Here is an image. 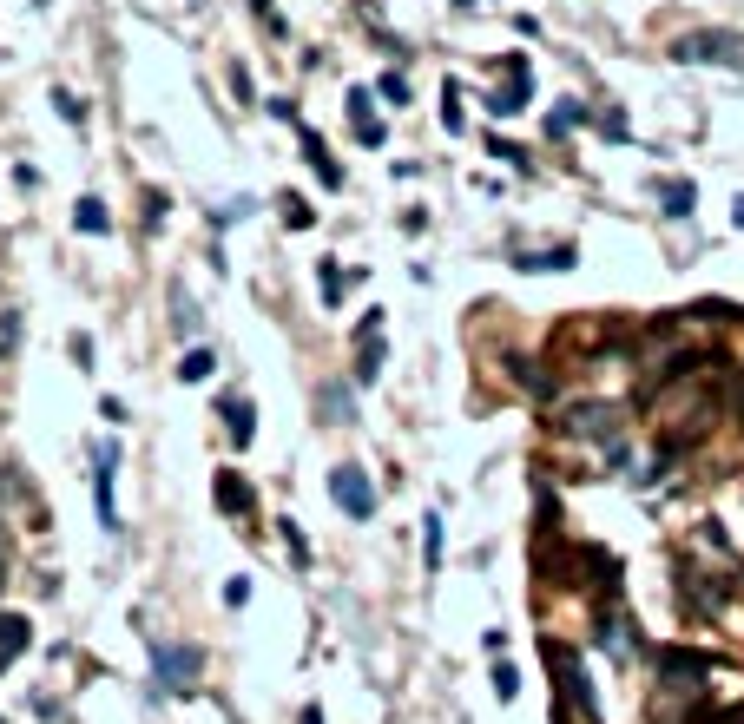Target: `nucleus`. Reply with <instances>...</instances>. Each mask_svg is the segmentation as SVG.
<instances>
[{"label": "nucleus", "mask_w": 744, "mask_h": 724, "mask_svg": "<svg viewBox=\"0 0 744 724\" xmlns=\"http://www.w3.org/2000/svg\"><path fill=\"white\" fill-rule=\"evenodd\" d=\"M652 415H659V428H672V435H705V428L718 422V376L712 369H672L665 382H652Z\"/></svg>", "instance_id": "nucleus-1"}, {"label": "nucleus", "mask_w": 744, "mask_h": 724, "mask_svg": "<svg viewBox=\"0 0 744 724\" xmlns=\"http://www.w3.org/2000/svg\"><path fill=\"white\" fill-rule=\"evenodd\" d=\"M672 60H685V66H744V33H731V27L679 33V40H672Z\"/></svg>", "instance_id": "nucleus-2"}, {"label": "nucleus", "mask_w": 744, "mask_h": 724, "mask_svg": "<svg viewBox=\"0 0 744 724\" xmlns=\"http://www.w3.org/2000/svg\"><path fill=\"white\" fill-rule=\"evenodd\" d=\"M619 428H626V409H619V402H580V409L567 415V435H580V441H606V448L619 441Z\"/></svg>", "instance_id": "nucleus-3"}, {"label": "nucleus", "mask_w": 744, "mask_h": 724, "mask_svg": "<svg viewBox=\"0 0 744 724\" xmlns=\"http://www.w3.org/2000/svg\"><path fill=\"white\" fill-rule=\"evenodd\" d=\"M330 501L343 507L349 520H369V514H376V488H369L363 468H336V474H330Z\"/></svg>", "instance_id": "nucleus-4"}, {"label": "nucleus", "mask_w": 744, "mask_h": 724, "mask_svg": "<svg viewBox=\"0 0 744 724\" xmlns=\"http://www.w3.org/2000/svg\"><path fill=\"white\" fill-rule=\"evenodd\" d=\"M198 652L191 646H152V672H159V692H191V678H198Z\"/></svg>", "instance_id": "nucleus-5"}, {"label": "nucleus", "mask_w": 744, "mask_h": 724, "mask_svg": "<svg viewBox=\"0 0 744 724\" xmlns=\"http://www.w3.org/2000/svg\"><path fill=\"white\" fill-rule=\"evenodd\" d=\"M547 665H554V672H560V692H567L573 705H580L586 718H593V685H586V672H580V665H573V652H567V646H547Z\"/></svg>", "instance_id": "nucleus-6"}, {"label": "nucleus", "mask_w": 744, "mask_h": 724, "mask_svg": "<svg viewBox=\"0 0 744 724\" xmlns=\"http://www.w3.org/2000/svg\"><path fill=\"white\" fill-rule=\"evenodd\" d=\"M527 93H534V73H527V60H507V86L488 99V112H501V119H514V112L527 106Z\"/></svg>", "instance_id": "nucleus-7"}, {"label": "nucleus", "mask_w": 744, "mask_h": 724, "mask_svg": "<svg viewBox=\"0 0 744 724\" xmlns=\"http://www.w3.org/2000/svg\"><path fill=\"white\" fill-rule=\"evenodd\" d=\"M112 461H119V448H99V474H93V507H99V520H106V534H119V507H112Z\"/></svg>", "instance_id": "nucleus-8"}, {"label": "nucleus", "mask_w": 744, "mask_h": 724, "mask_svg": "<svg viewBox=\"0 0 744 724\" xmlns=\"http://www.w3.org/2000/svg\"><path fill=\"white\" fill-rule=\"evenodd\" d=\"M349 126H356V139H363V145H382V139H389V126H382L376 106H369V86H349Z\"/></svg>", "instance_id": "nucleus-9"}, {"label": "nucleus", "mask_w": 744, "mask_h": 724, "mask_svg": "<svg viewBox=\"0 0 744 724\" xmlns=\"http://www.w3.org/2000/svg\"><path fill=\"white\" fill-rule=\"evenodd\" d=\"M218 409H224V435L238 441V448H251V435H257V415H251V402H244V395H224Z\"/></svg>", "instance_id": "nucleus-10"}, {"label": "nucleus", "mask_w": 744, "mask_h": 724, "mask_svg": "<svg viewBox=\"0 0 744 724\" xmlns=\"http://www.w3.org/2000/svg\"><path fill=\"white\" fill-rule=\"evenodd\" d=\"M600 646H606V652H626V646H639V626H633L626 613H619V606H606V613H600Z\"/></svg>", "instance_id": "nucleus-11"}, {"label": "nucleus", "mask_w": 744, "mask_h": 724, "mask_svg": "<svg viewBox=\"0 0 744 724\" xmlns=\"http://www.w3.org/2000/svg\"><path fill=\"white\" fill-rule=\"evenodd\" d=\"M303 152H310V165H317L323 191H343V165H336V158H330V145H323L317 132H303Z\"/></svg>", "instance_id": "nucleus-12"}, {"label": "nucleus", "mask_w": 744, "mask_h": 724, "mask_svg": "<svg viewBox=\"0 0 744 724\" xmlns=\"http://www.w3.org/2000/svg\"><path fill=\"white\" fill-rule=\"evenodd\" d=\"M27 652V619L20 613H0V665H14Z\"/></svg>", "instance_id": "nucleus-13"}, {"label": "nucleus", "mask_w": 744, "mask_h": 724, "mask_svg": "<svg viewBox=\"0 0 744 724\" xmlns=\"http://www.w3.org/2000/svg\"><path fill=\"white\" fill-rule=\"evenodd\" d=\"M172 330L185 336V343L198 336V303H191V290H185V284H172Z\"/></svg>", "instance_id": "nucleus-14"}, {"label": "nucleus", "mask_w": 744, "mask_h": 724, "mask_svg": "<svg viewBox=\"0 0 744 724\" xmlns=\"http://www.w3.org/2000/svg\"><path fill=\"white\" fill-rule=\"evenodd\" d=\"M218 507H224V514H251V488H244V474H218Z\"/></svg>", "instance_id": "nucleus-15"}, {"label": "nucleus", "mask_w": 744, "mask_h": 724, "mask_svg": "<svg viewBox=\"0 0 744 724\" xmlns=\"http://www.w3.org/2000/svg\"><path fill=\"white\" fill-rule=\"evenodd\" d=\"M376 369H382V336H376V323H369L363 349H356V382H376Z\"/></svg>", "instance_id": "nucleus-16"}, {"label": "nucleus", "mask_w": 744, "mask_h": 724, "mask_svg": "<svg viewBox=\"0 0 744 724\" xmlns=\"http://www.w3.org/2000/svg\"><path fill=\"white\" fill-rule=\"evenodd\" d=\"M521 270H573V244H554V251H521Z\"/></svg>", "instance_id": "nucleus-17"}, {"label": "nucleus", "mask_w": 744, "mask_h": 724, "mask_svg": "<svg viewBox=\"0 0 744 724\" xmlns=\"http://www.w3.org/2000/svg\"><path fill=\"white\" fill-rule=\"evenodd\" d=\"M580 119H586V106H580V99H560V106L547 112V132H554V139H567V132L580 126Z\"/></svg>", "instance_id": "nucleus-18"}, {"label": "nucleus", "mask_w": 744, "mask_h": 724, "mask_svg": "<svg viewBox=\"0 0 744 724\" xmlns=\"http://www.w3.org/2000/svg\"><path fill=\"white\" fill-rule=\"evenodd\" d=\"M73 224H80L86 237H99V231H106L112 218H106V205H99V198H80V205H73Z\"/></svg>", "instance_id": "nucleus-19"}, {"label": "nucleus", "mask_w": 744, "mask_h": 724, "mask_svg": "<svg viewBox=\"0 0 744 724\" xmlns=\"http://www.w3.org/2000/svg\"><path fill=\"white\" fill-rule=\"evenodd\" d=\"M659 205L672 211V218H692V205H698V191L692 185H659Z\"/></svg>", "instance_id": "nucleus-20"}, {"label": "nucleus", "mask_w": 744, "mask_h": 724, "mask_svg": "<svg viewBox=\"0 0 744 724\" xmlns=\"http://www.w3.org/2000/svg\"><path fill=\"white\" fill-rule=\"evenodd\" d=\"M277 205H284V224H290V231H310V224H317V218H310V205H303L297 191H284Z\"/></svg>", "instance_id": "nucleus-21"}, {"label": "nucleus", "mask_w": 744, "mask_h": 724, "mask_svg": "<svg viewBox=\"0 0 744 724\" xmlns=\"http://www.w3.org/2000/svg\"><path fill=\"white\" fill-rule=\"evenodd\" d=\"M205 376H211V349H191L185 369H178V382H205Z\"/></svg>", "instance_id": "nucleus-22"}, {"label": "nucleus", "mask_w": 744, "mask_h": 724, "mask_svg": "<svg viewBox=\"0 0 744 724\" xmlns=\"http://www.w3.org/2000/svg\"><path fill=\"white\" fill-rule=\"evenodd\" d=\"M494 692H501V698H521V672H514V665H494Z\"/></svg>", "instance_id": "nucleus-23"}, {"label": "nucleus", "mask_w": 744, "mask_h": 724, "mask_svg": "<svg viewBox=\"0 0 744 724\" xmlns=\"http://www.w3.org/2000/svg\"><path fill=\"white\" fill-rule=\"evenodd\" d=\"M323 270V303H336L343 297V264H317Z\"/></svg>", "instance_id": "nucleus-24"}, {"label": "nucleus", "mask_w": 744, "mask_h": 724, "mask_svg": "<svg viewBox=\"0 0 744 724\" xmlns=\"http://www.w3.org/2000/svg\"><path fill=\"white\" fill-rule=\"evenodd\" d=\"M422 547H428V567H435V560H442V520H435V514H428V527H422Z\"/></svg>", "instance_id": "nucleus-25"}, {"label": "nucleus", "mask_w": 744, "mask_h": 724, "mask_svg": "<svg viewBox=\"0 0 744 724\" xmlns=\"http://www.w3.org/2000/svg\"><path fill=\"white\" fill-rule=\"evenodd\" d=\"M731 409H738V422H744V382H731Z\"/></svg>", "instance_id": "nucleus-26"}, {"label": "nucleus", "mask_w": 744, "mask_h": 724, "mask_svg": "<svg viewBox=\"0 0 744 724\" xmlns=\"http://www.w3.org/2000/svg\"><path fill=\"white\" fill-rule=\"evenodd\" d=\"M191 7H211V0H191Z\"/></svg>", "instance_id": "nucleus-27"}, {"label": "nucleus", "mask_w": 744, "mask_h": 724, "mask_svg": "<svg viewBox=\"0 0 744 724\" xmlns=\"http://www.w3.org/2000/svg\"><path fill=\"white\" fill-rule=\"evenodd\" d=\"M0 580H7V560H0Z\"/></svg>", "instance_id": "nucleus-28"}]
</instances>
